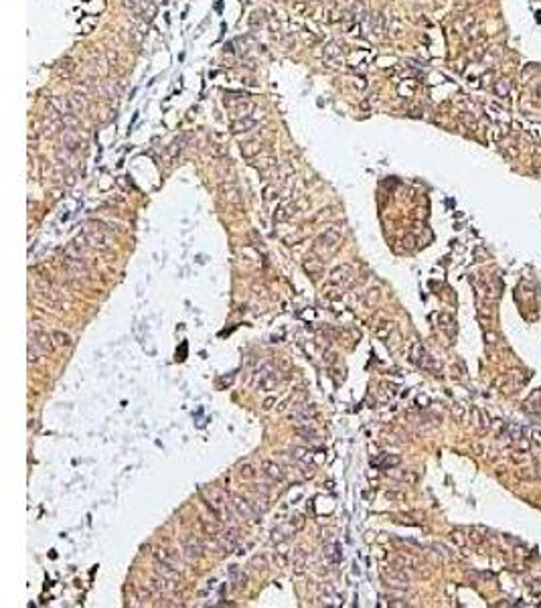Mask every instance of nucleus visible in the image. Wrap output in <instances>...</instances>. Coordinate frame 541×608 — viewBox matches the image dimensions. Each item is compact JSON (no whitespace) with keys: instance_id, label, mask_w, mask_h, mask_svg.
<instances>
[{"instance_id":"obj_8","label":"nucleus","mask_w":541,"mask_h":608,"mask_svg":"<svg viewBox=\"0 0 541 608\" xmlns=\"http://www.w3.org/2000/svg\"><path fill=\"white\" fill-rule=\"evenodd\" d=\"M264 469H266V473H268L272 479H276V481H282V479H284V471H282L280 465H276V463H272V461H266V463H264Z\"/></svg>"},{"instance_id":"obj_6","label":"nucleus","mask_w":541,"mask_h":608,"mask_svg":"<svg viewBox=\"0 0 541 608\" xmlns=\"http://www.w3.org/2000/svg\"><path fill=\"white\" fill-rule=\"evenodd\" d=\"M231 507H233L235 513H237L241 519H254V517H256V511L252 509V505L245 501L243 497L233 495V497H231Z\"/></svg>"},{"instance_id":"obj_14","label":"nucleus","mask_w":541,"mask_h":608,"mask_svg":"<svg viewBox=\"0 0 541 608\" xmlns=\"http://www.w3.org/2000/svg\"><path fill=\"white\" fill-rule=\"evenodd\" d=\"M239 477H241V479H254V477H256L254 467H252V465H243V467L239 469Z\"/></svg>"},{"instance_id":"obj_12","label":"nucleus","mask_w":541,"mask_h":608,"mask_svg":"<svg viewBox=\"0 0 541 608\" xmlns=\"http://www.w3.org/2000/svg\"><path fill=\"white\" fill-rule=\"evenodd\" d=\"M51 337H53V341H55L57 347H71V337H69L67 333H63V331H53Z\"/></svg>"},{"instance_id":"obj_9","label":"nucleus","mask_w":541,"mask_h":608,"mask_svg":"<svg viewBox=\"0 0 541 608\" xmlns=\"http://www.w3.org/2000/svg\"><path fill=\"white\" fill-rule=\"evenodd\" d=\"M39 355H43V351H41L37 339L31 335V339H29V361H31V363H37V361H39Z\"/></svg>"},{"instance_id":"obj_1","label":"nucleus","mask_w":541,"mask_h":608,"mask_svg":"<svg viewBox=\"0 0 541 608\" xmlns=\"http://www.w3.org/2000/svg\"><path fill=\"white\" fill-rule=\"evenodd\" d=\"M338 243H340V231H338L336 227H330V229H326V231L316 239L314 251L318 253V256H328V253H332V251L336 249Z\"/></svg>"},{"instance_id":"obj_7","label":"nucleus","mask_w":541,"mask_h":608,"mask_svg":"<svg viewBox=\"0 0 541 608\" xmlns=\"http://www.w3.org/2000/svg\"><path fill=\"white\" fill-rule=\"evenodd\" d=\"M185 553H187L189 560H195V557H201V555H203V547H201L199 539H195V537L185 539Z\"/></svg>"},{"instance_id":"obj_13","label":"nucleus","mask_w":541,"mask_h":608,"mask_svg":"<svg viewBox=\"0 0 541 608\" xmlns=\"http://www.w3.org/2000/svg\"><path fill=\"white\" fill-rule=\"evenodd\" d=\"M347 270H351V266H342V268H336L334 272H332V276H330V284H340V282H345L347 280V276H342Z\"/></svg>"},{"instance_id":"obj_4","label":"nucleus","mask_w":541,"mask_h":608,"mask_svg":"<svg viewBox=\"0 0 541 608\" xmlns=\"http://www.w3.org/2000/svg\"><path fill=\"white\" fill-rule=\"evenodd\" d=\"M85 239H87L89 245H93V247H97V249H110V245H112L110 235H108L104 229H100V227L87 229V231H85Z\"/></svg>"},{"instance_id":"obj_11","label":"nucleus","mask_w":541,"mask_h":608,"mask_svg":"<svg viewBox=\"0 0 541 608\" xmlns=\"http://www.w3.org/2000/svg\"><path fill=\"white\" fill-rule=\"evenodd\" d=\"M33 335V333H31ZM35 339H37V343H39V347H41V351L43 353H49L53 349V345H51V341H53V337L49 339V335H45V333H39V335H33Z\"/></svg>"},{"instance_id":"obj_3","label":"nucleus","mask_w":541,"mask_h":608,"mask_svg":"<svg viewBox=\"0 0 541 608\" xmlns=\"http://www.w3.org/2000/svg\"><path fill=\"white\" fill-rule=\"evenodd\" d=\"M201 493H203V497L207 499V505H209V509L213 511V515H215L217 519H221V509H227V503L223 501L221 493L215 491V489H209V487L201 489Z\"/></svg>"},{"instance_id":"obj_10","label":"nucleus","mask_w":541,"mask_h":608,"mask_svg":"<svg viewBox=\"0 0 541 608\" xmlns=\"http://www.w3.org/2000/svg\"><path fill=\"white\" fill-rule=\"evenodd\" d=\"M156 560L158 562H164V564H168V566H172V568H176V555H172L168 549H158L156 551ZM178 570V568H176Z\"/></svg>"},{"instance_id":"obj_5","label":"nucleus","mask_w":541,"mask_h":608,"mask_svg":"<svg viewBox=\"0 0 541 608\" xmlns=\"http://www.w3.org/2000/svg\"><path fill=\"white\" fill-rule=\"evenodd\" d=\"M276 383H278V371L270 365H264L262 371L256 375V385L260 389H272Z\"/></svg>"},{"instance_id":"obj_2","label":"nucleus","mask_w":541,"mask_h":608,"mask_svg":"<svg viewBox=\"0 0 541 608\" xmlns=\"http://www.w3.org/2000/svg\"><path fill=\"white\" fill-rule=\"evenodd\" d=\"M63 268L69 274V278H75V280H81V278L89 276V266L81 258H65L63 260Z\"/></svg>"}]
</instances>
